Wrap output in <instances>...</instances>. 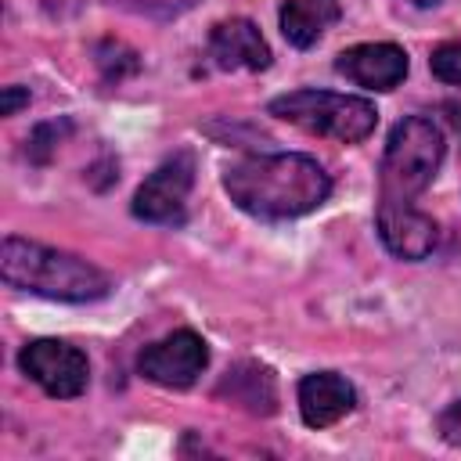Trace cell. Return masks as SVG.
<instances>
[{
    "mask_svg": "<svg viewBox=\"0 0 461 461\" xmlns=\"http://www.w3.org/2000/svg\"><path fill=\"white\" fill-rule=\"evenodd\" d=\"M223 191L241 212L277 223L321 209L331 194V176L313 155L274 151V155H249L227 166Z\"/></svg>",
    "mask_w": 461,
    "mask_h": 461,
    "instance_id": "1",
    "label": "cell"
},
{
    "mask_svg": "<svg viewBox=\"0 0 461 461\" xmlns=\"http://www.w3.org/2000/svg\"><path fill=\"white\" fill-rule=\"evenodd\" d=\"M0 277L18 292L58 303H94L112 292V277L97 263L18 234H7L0 241Z\"/></svg>",
    "mask_w": 461,
    "mask_h": 461,
    "instance_id": "2",
    "label": "cell"
},
{
    "mask_svg": "<svg viewBox=\"0 0 461 461\" xmlns=\"http://www.w3.org/2000/svg\"><path fill=\"white\" fill-rule=\"evenodd\" d=\"M443 130L429 115H407L389 130L378 166V202H414L439 173Z\"/></svg>",
    "mask_w": 461,
    "mask_h": 461,
    "instance_id": "3",
    "label": "cell"
},
{
    "mask_svg": "<svg viewBox=\"0 0 461 461\" xmlns=\"http://www.w3.org/2000/svg\"><path fill=\"white\" fill-rule=\"evenodd\" d=\"M267 112L306 133L331 137L339 144H360L364 137H371L378 122V112L367 97L335 94V90H292L274 97Z\"/></svg>",
    "mask_w": 461,
    "mask_h": 461,
    "instance_id": "4",
    "label": "cell"
},
{
    "mask_svg": "<svg viewBox=\"0 0 461 461\" xmlns=\"http://www.w3.org/2000/svg\"><path fill=\"white\" fill-rule=\"evenodd\" d=\"M18 367L54 400H76L90 385V360L65 339H32L18 349Z\"/></svg>",
    "mask_w": 461,
    "mask_h": 461,
    "instance_id": "5",
    "label": "cell"
},
{
    "mask_svg": "<svg viewBox=\"0 0 461 461\" xmlns=\"http://www.w3.org/2000/svg\"><path fill=\"white\" fill-rule=\"evenodd\" d=\"M137 367L148 382L162 389H191L198 375L209 367V346L198 331L176 328L166 339L144 346V353L137 357Z\"/></svg>",
    "mask_w": 461,
    "mask_h": 461,
    "instance_id": "6",
    "label": "cell"
},
{
    "mask_svg": "<svg viewBox=\"0 0 461 461\" xmlns=\"http://www.w3.org/2000/svg\"><path fill=\"white\" fill-rule=\"evenodd\" d=\"M191 187H194V155L176 151L155 173L144 176V184L133 194V216L144 223H180Z\"/></svg>",
    "mask_w": 461,
    "mask_h": 461,
    "instance_id": "7",
    "label": "cell"
},
{
    "mask_svg": "<svg viewBox=\"0 0 461 461\" xmlns=\"http://www.w3.org/2000/svg\"><path fill=\"white\" fill-rule=\"evenodd\" d=\"M375 227H378L382 245L396 259H407V263L425 259L436 249V238H439L436 220L429 212H421L414 202H378Z\"/></svg>",
    "mask_w": 461,
    "mask_h": 461,
    "instance_id": "8",
    "label": "cell"
},
{
    "mask_svg": "<svg viewBox=\"0 0 461 461\" xmlns=\"http://www.w3.org/2000/svg\"><path fill=\"white\" fill-rule=\"evenodd\" d=\"M335 72L364 90H393L407 76V50L400 43H357L335 58Z\"/></svg>",
    "mask_w": 461,
    "mask_h": 461,
    "instance_id": "9",
    "label": "cell"
},
{
    "mask_svg": "<svg viewBox=\"0 0 461 461\" xmlns=\"http://www.w3.org/2000/svg\"><path fill=\"white\" fill-rule=\"evenodd\" d=\"M209 58L223 72H263L270 68V43L249 18L216 22L209 32Z\"/></svg>",
    "mask_w": 461,
    "mask_h": 461,
    "instance_id": "10",
    "label": "cell"
},
{
    "mask_svg": "<svg viewBox=\"0 0 461 461\" xmlns=\"http://www.w3.org/2000/svg\"><path fill=\"white\" fill-rule=\"evenodd\" d=\"M357 407V389L339 371H310L299 378V414L310 429H328Z\"/></svg>",
    "mask_w": 461,
    "mask_h": 461,
    "instance_id": "11",
    "label": "cell"
},
{
    "mask_svg": "<svg viewBox=\"0 0 461 461\" xmlns=\"http://www.w3.org/2000/svg\"><path fill=\"white\" fill-rule=\"evenodd\" d=\"M339 14L342 0H285L277 11V25L292 47L306 50L339 22Z\"/></svg>",
    "mask_w": 461,
    "mask_h": 461,
    "instance_id": "12",
    "label": "cell"
},
{
    "mask_svg": "<svg viewBox=\"0 0 461 461\" xmlns=\"http://www.w3.org/2000/svg\"><path fill=\"white\" fill-rule=\"evenodd\" d=\"M216 393H220V396H230V403H238V407H245V411H252V414H274V407H277V382H274V371H270L267 364H259V360H241V364H234V367L223 375V382H220Z\"/></svg>",
    "mask_w": 461,
    "mask_h": 461,
    "instance_id": "13",
    "label": "cell"
},
{
    "mask_svg": "<svg viewBox=\"0 0 461 461\" xmlns=\"http://www.w3.org/2000/svg\"><path fill=\"white\" fill-rule=\"evenodd\" d=\"M65 133H72V119H50V122H40L32 133H29V158L36 166L50 162V155L58 151V144L65 140Z\"/></svg>",
    "mask_w": 461,
    "mask_h": 461,
    "instance_id": "14",
    "label": "cell"
},
{
    "mask_svg": "<svg viewBox=\"0 0 461 461\" xmlns=\"http://www.w3.org/2000/svg\"><path fill=\"white\" fill-rule=\"evenodd\" d=\"M97 65H101V72H104V79H126V76H133L137 68H140V61H137V54L126 47V43H119V40H104V43H97Z\"/></svg>",
    "mask_w": 461,
    "mask_h": 461,
    "instance_id": "15",
    "label": "cell"
},
{
    "mask_svg": "<svg viewBox=\"0 0 461 461\" xmlns=\"http://www.w3.org/2000/svg\"><path fill=\"white\" fill-rule=\"evenodd\" d=\"M429 68H432L436 79H443V83H450V86H461V43H457V40H447V43L432 47Z\"/></svg>",
    "mask_w": 461,
    "mask_h": 461,
    "instance_id": "16",
    "label": "cell"
},
{
    "mask_svg": "<svg viewBox=\"0 0 461 461\" xmlns=\"http://www.w3.org/2000/svg\"><path fill=\"white\" fill-rule=\"evenodd\" d=\"M436 432L447 447H457L461 450V400L447 403L439 414H436Z\"/></svg>",
    "mask_w": 461,
    "mask_h": 461,
    "instance_id": "17",
    "label": "cell"
},
{
    "mask_svg": "<svg viewBox=\"0 0 461 461\" xmlns=\"http://www.w3.org/2000/svg\"><path fill=\"white\" fill-rule=\"evenodd\" d=\"M29 104V90L25 86H4L0 90V115H18V108Z\"/></svg>",
    "mask_w": 461,
    "mask_h": 461,
    "instance_id": "18",
    "label": "cell"
},
{
    "mask_svg": "<svg viewBox=\"0 0 461 461\" xmlns=\"http://www.w3.org/2000/svg\"><path fill=\"white\" fill-rule=\"evenodd\" d=\"M443 115H447V122L454 126V133L461 137V101H447V104H443Z\"/></svg>",
    "mask_w": 461,
    "mask_h": 461,
    "instance_id": "19",
    "label": "cell"
},
{
    "mask_svg": "<svg viewBox=\"0 0 461 461\" xmlns=\"http://www.w3.org/2000/svg\"><path fill=\"white\" fill-rule=\"evenodd\" d=\"M411 4H414V7H436L439 0H411Z\"/></svg>",
    "mask_w": 461,
    "mask_h": 461,
    "instance_id": "20",
    "label": "cell"
}]
</instances>
